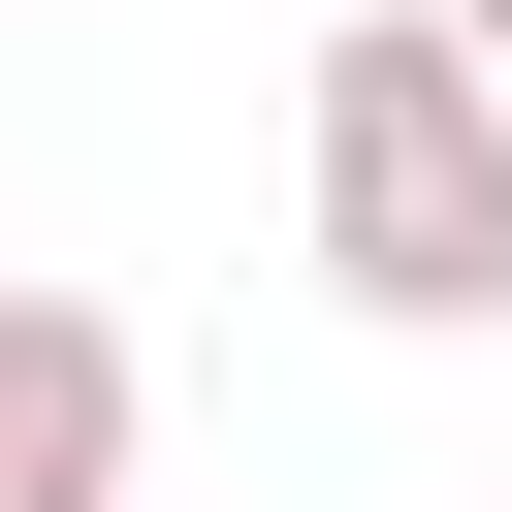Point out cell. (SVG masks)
I'll use <instances>...</instances> for the list:
<instances>
[{"instance_id": "obj_1", "label": "cell", "mask_w": 512, "mask_h": 512, "mask_svg": "<svg viewBox=\"0 0 512 512\" xmlns=\"http://www.w3.org/2000/svg\"><path fill=\"white\" fill-rule=\"evenodd\" d=\"M288 224H320L352 320L480 352V320H512V64H480L448 0H352V32L288 64Z\"/></svg>"}, {"instance_id": "obj_2", "label": "cell", "mask_w": 512, "mask_h": 512, "mask_svg": "<svg viewBox=\"0 0 512 512\" xmlns=\"http://www.w3.org/2000/svg\"><path fill=\"white\" fill-rule=\"evenodd\" d=\"M128 448H160L128 320L96 288H0V512H128Z\"/></svg>"}, {"instance_id": "obj_3", "label": "cell", "mask_w": 512, "mask_h": 512, "mask_svg": "<svg viewBox=\"0 0 512 512\" xmlns=\"http://www.w3.org/2000/svg\"><path fill=\"white\" fill-rule=\"evenodd\" d=\"M448 32H480V64H512V0H448Z\"/></svg>"}]
</instances>
